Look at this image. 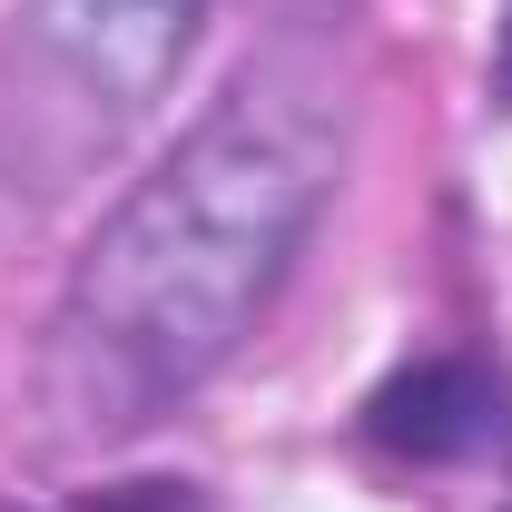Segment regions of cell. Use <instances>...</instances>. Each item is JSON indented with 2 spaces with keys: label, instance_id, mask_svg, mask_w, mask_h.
<instances>
[{
  "label": "cell",
  "instance_id": "277c9868",
  "mask_svg": "<svg viewBox=\"0 0 512 512\" xmlns=\"http://www.w3.org/2000/svg\"><path fill=\"white\" fill-rule=\"evenodd\" d=\"M60 512H207V493L178 483V473H138V483H99V493H79Z\"/></svg>",
  "mask_w": 512,
  "mask_h": 512
},
{
  "label": "cell",
  "instance_id": "7a4b0ae2",
  "mask_svg": "<svg viewBox=\"0 0 512 512\" xmlns=\"http://www.w3.org/2000/svg\"><path fill=\"white\" fill-rule=\"evenodd\" d=\"M197 20L207 0H30V40L109 109H148L178 79Z\"/></svg>",
  "mask_w": 512,
  "mask_h": 512
},
{
  "label": "cell",
  "instance_id": "3957f363",
  "mask_svg": "<svg viewBox=\"0 0 512 512\" xmlns=\"http://www.w3.org/2000/svg\"><path fill=\"white\" fill-rule=\"evenodd\" d=\"M365 434L384 453H414V463H483L512 444V384L473 355H424L394 384H375Z\"/></svg>",
  "mask_w": 512,
  "mask_h": 512
},
{
  "label": "cell",
  "instance_id": "6da1fadb",
  "mask_svg": "<svg viewBox=\"0 0 512 512\" xmlns=\"http://www.w3.org/2000/svg\"><path fill=\"white\" fill-rule=\"evenodd\" d=\"M325 178H335L325 99L296 79H237L168 148V168L119 197L60 306V355L79 365L99 424H138L237 355L296 237L316 227Z\"/></svg>",
  "mask_w": 512,
  "mask_h": 512
},
{
  "label": "cell",
  "instance_id": "5b68a950",
  "mask_svg": "<svg viewBox=\"0 0 512 512\" xmlns=\"http://www.w3.org/2000/svg\"><path fill=\"white\" fill-rule=\"evenodd\" d=\"M493 99L512 109V0H503V20H493Z\"/></svg>",
  "mask_w": 512,
  "mask_h": 512
}]
</instances>
